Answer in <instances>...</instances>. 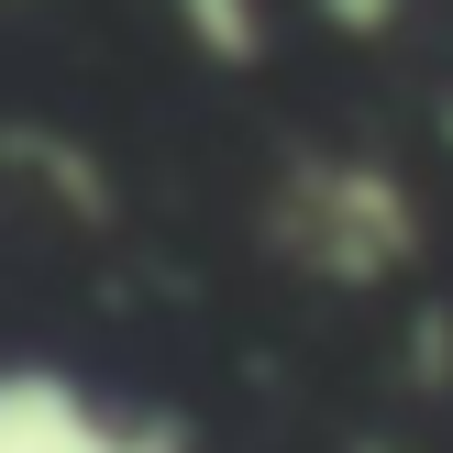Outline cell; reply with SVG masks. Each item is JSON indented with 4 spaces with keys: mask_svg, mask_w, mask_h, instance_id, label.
<instances>
[{
    "mask_svg": "<svg viewBox=\"0 0 453 453\" xmlns=\"http://www.w3.org/2000/svg\"><path fill=\"white\" fill-rule=\"evenodd\" d=\"M0 453H177V432L88 398L56 365H0Z\"/></svg>",
    "mask_w": 453,
    "mask_h": 453,
    "instance_id": "1",
    "label": "cell"
}]
</instances>
